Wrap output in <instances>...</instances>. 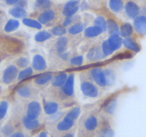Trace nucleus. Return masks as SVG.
Here are the masks:
<instances>
[{"instance_id": "nucleus-1", "label": "nucleus", "mask_w": 146, "mask_h": 137, "mask_svg": "<svg viewBox=\"0 0 146 137\" xmlns=\"http://www.w3.org/2000/svg\"><path fill=\"white\" fill-rule=\"evenodd\" d=\"M18 68L16 66L10 65L6 68L3 73L2 80L5 84H10L18 76Z\"/></svg>"}, {"instance_id": "nucleus-2", "label": "nucleus", "mask_w": 146, "mask_h": 137, "mask_svg": "<svg viewBox=\"0 0 146 137\" xmlns=\"http://www.w3.org/2000/svg\"><path fill=\"white\" fill-rule=\"evenodd\" d=\"M81 91L85 96L90 98H96L99 95L98 87L90 82H84L81 84Z\"/></svg>"}, {"instance_id": "nucleus-3", "label": "nucleus", "mask_w": 146, "mask_h": 137, "mask_svg": "<svg viewBox=\"0 0 146 137\" xmlns=\"http://www.w3.org/2000/svg\"><path fill=\"white\" fill-rule=\"evenodd\" d=\"M91 76L95 83L101 87L107 86L106 76L105 72L100 68H94L90 71Z\"/></svg>"}, {"instance_id": "nucleus-4", "label": "nucleus", "mask_w": 146, "mask_h": 137, "mask_svg": "<svg viewBox=\"0 0 146 137\" xmlns=\"http://www.w3.org/2000/svg\"><path fill=\"white\" fill-rule=\"evenodd\" d=\"M80 8V2L78 0H70L66 3L63 9V14L65 16H72L77 13Z\"/></svg>"}, {"instance_id": "nucleus-5", "label": "nucleus", "mask_w": 146, "mask_h": 137, "mask_svg": "<svg viewBox=\"0 0 146 137\" xmlns=\"http://www.w3.org/2000/svg\"><path fill=\"white\" fill-rule=\"evenodd\" d=\"M41 106L40 103L37 101L30 102L27 107V117L31 119H37L41 113Z\"/></svg>"}, {"instance_id": "nucleus-6", "label": "nucleus", "mask_w": 146, "mask_h": 137, "mask_svg": "<svg viewBox=\"0 0 146 137\" xmlns=\"http://www.w3.org/2000/svg\"><path fill=\"white\" fill-rule=\"evenodd\" d=\"M74 86H75V74H72L68 76L66 82L62 86V90L65 96H72L75 92Z\"/></svg>"}, {"instance_id": "nucleus-7", "label": "nucleus", "mask_w": 146, "mask_h": 137, "mask_svg": "<svg viewBox=\"0 0 146 137\" xmlns=\"http://www.w3.org/2000/svg\"><path fill=\"white\" fill-rule=\"evenodd\" d=\"M32 65L33 69L36 71H39V72L45 70L47 67L46 60L40 54H36V55L34 56Z\"/></svg>"}, {"instance_id": "nucleus-8", "label": "nucleus", "mask_w": 146, "mask_h": 137, "mask_svg": "<svg viewBox=\"0 0 146 137\" xmlns=\"http://www.w3.org/2000/svg\"><path fill=\"white\" fill-rule=\"evenodd\" d=\"M126 14L130 19H135L140 14V8L136 3L133 2H128L125 6Z\"/></svg>"}, {"instance_id": "nucleus-9", "label": "nucleus", "mask_w": 146, "mask_h": 137, "mask_svg": "<svg viewBox=\"0 0 146 137\" xmlns=\"http://www.w3.org/2000/svg\"><path fill=\"white\" fill-rule=\"evenodd\" d=\"M134 27L135 30L142 35L146 34V16H138L134 20Z\"/></svg>"}, {"instance_id": "nucleus-10", "label": "nucleus", "mask_w": 146, "mask_h": 137, "mask_svg": "<svg viewBox=\"0 0 146 137\" xmlns=\"http://www.w3.org/2000/svg\"><path fill=\"white\" fill-rule=\"evenodd\" d=\"M107 41L113 52L118 50L123 45V39L119 34L110 35L109 38L107 40Z\"/></svg>"}, {"instance_id": "nucleus-11", "label": "nucleus", "mask_w": 146, "mask_h": 137, "mask_svg": "<svg viewBox=\"0 0 146 137\" xmlns=\"http://www.w3.org/2000/svg\"><path fill=\"white\" fill-rule=\"evenodd\" d=\"M105 57L102 53V49L100 47H93L88 51L87 54V58L88 60L92 61H96L100 60Z\"/></svg>"}, {"instance_id": "nucleus-12", "label": "nucleus", "mask_w": 146, "mask_h": 137, "mask_svg": "<svg viewBox=\"0 0 146 137\" xmlns=\"http://www.w3.org/2000/svg\"><path fill=\"white\" fill-rule=\"evenodd\" d=\"M55 19V13L52 10H46L38 16V22L42 24H47Z\"/></svg>"}, {"instance_id": "nucleus-13", "label": "nucleus", "mask_w": 146, "mask_h": 137, "mask_svg": "<svg viewBox=\"0 0 146 137\" xmlns=\"http://www.w3.org/2000/svg\"><path fill=\"white\" fill-rule=\"evenodd\" d=\"M123 44L127 49L135 51V52H139L140 50L139 44L131 37L125 38V40H123Z\"/></svg>"}, {"instance_id": "nucleus-14", "label": "nucleus", "mask_w": 146, "mask_h": 137, "mask_svg": "<svg viewBox=\"0 0 146 137\" xmlns=\"http://www.w3.org/2000/svg\"><path fill=\"white\" fill-rule=\"evenodd\" d=\"M103 32V30L98 26H89L85 30V36L88 38H94L100 35Z\"/></svg>"}, {"instance_id": "nucleus-15", "label": "nucleus", "mask_w": 146, "mask_h": 137, "mask_svg": "<svg viewBox=\"0 0 146 137\" xmlns=\"http://www.w3.org/2000/svg\"><path fill=\"white\" fill-rule=\"evenodd\" d=\"M107 30L110 35L120 34V27L115 20L109 19L107 21Z\"/></svg>"}, {"instance_id": "nucleus-16", "label": "nucleus", "mask_w": 146, "mask_h": 137, "mask_svg": "<svg viewBox=\"0 0 146 137\" xmlns=\"http://www.w3.org/2000/svg\"><path fill=\"white\" fill-rule=\"evenodd\" d=\"M74 124H75V121H73V120L70 119L65 117L58 124V125H57V129L60 131H68V130H70L73 126Z\"/></svg>"}, {"instance_id": "nucleus-17", "label": "nucleus", "mask_w": 146, "mask_h": 137, "mask_svg": "<svg viewBox=\"0 0 146 137\" xmlns=\"http://www.w3.org/2000/svg\"><path fill=\"white\" fill-rule=\"evenodd\" d=\"M59 109V105L57 102L48 101L44 104V112L48 115H53L57 112Z\"/></svg>"}, {"instance_id": "nucleus-18", "label": "nucleus", "mask_w": 146, "mask_h": 137, "mask_svg": "<svg viewBox=\"0 0 146 137\" xmlns=\"http://www.w3.org/2000/svg\"><path fill=\"white\" fill-rule=\"evenodd\" d=\"M23 124L25 128L29 130L36 129L40 126V122L37 119L29 118L28 117H25L23 119Z\"/></svg>"}, {"instance_id": "nucleus-19", "label": "nucleus", "mask_w": 146, "mask_h": 137, "mask_svg": "<svg viewBox=\"0 0 146 137\" xmlns=\"http://www.w3.org/2000/svg\"><path fill=\"white\" fill-rule=\"evenodd\" d=\"M67 44H68V40L65 37H60V38L57 40V42L55 44V47L57 51L59 54L66 51L67 49Z\"/></svg>"}, {"instance_id": "nucleus-20", "label": "nucleus", "mask_w": 146, "mask_h": 137, "mask_svg": "<svg viewBox=\"0 0 146 137\" xmlns=\"http://www.w3.org/2000/svg\"><path fill=\"white\" fill-rule=\"evenodd\" d=\"M9 14L12 15L13 17L17 19H21V18H25L27 15V12H26L25 9L19 7H15L9 10Z\"/></svg>"}, {"instance_id": "nucleus-21", "label": "nucleus", "mask_w": 146, "mask_h": 137, "mask_svg": "<svg viewBox=\"0 0 146 137\" xmlns=\"http://www.w3.org/2000/svg\"><path fill=\"white\" fill-rule=\"evenodd\" d=\"M133 33V27L130 23H125L121 26L120 28V34L122 37L127 38Z\"/></svg>"}, {"instance_id": "nucleus-22", "label": "nucleus", "mask_w": 146, "mask_h": 137, "mask_svg": "<svg viewBox=\"0 0 146 137\" xmlns=\"http://www.w3.org/2000/svg\"><path fill=\"white\" fill-rule=\"evenodd\" d=\"M67 77H68V76H67V74H58L57 76H56L55 77H54V79H53L52 84V86H54V87H62V86L64 84L66 81H67Z\"/></svg>"}, {"instance_id": "nucleus-23", "label": "nucleus", "mask_w": 146, "mask_h": 137, "mask_svg": "<svg viewBox=\"0 0 146 137\" xmlns=\"http://www.w3.org/2000/svg\"><path fill=\"white\" fill-rule=\"evenodd\" d=\"M103 107H105V110L108 114H113L115 112L117 107V100L115 99H112L108 100L104 104Z\"/></svg>"}, {"instance_id": "nucleus-24", "label": "nucleus", "mask_w": 146, "mask_h": 137, "mask_svg": "<svg viewBox=\"0 0 146 137\" xmlns=\"http://www.w3.org/2000/svg\"><path fill=\"white\" fill-rule=\"evenodd\" d=\"M19 22L17 19H11L7 22L6 25L5 26V31L7 33H10V32H15L17 29L19 28Z\"/></svg>"}, {"instance_id": "nucleus-25", "label": "nucleus", "mask_w": 146, "mask_h": 137, "mask_svg": "<svg viewBox=\"0 0 146 137\" xmlns=\"http://www.w3.org/2000/svg\"><path fill=\"white\" fill-rule=\"evenodd\" d=\"M98 125V119H97V117H94V116H92V117L87 119L85 122V127L86 128L87 130L90 131H92L96 129Z\"/></svg>"}, {"instance_id": "nucleus-26", "label": "nucleus", "mask_w": 146, "mask_h": 137, "mask_svg": "<svg viewBox=\"0 0 146 137\" xmlns=\"http://www.w3.org/2000/svg\"><path fill=\"white\" fill-rule=\"evenodd\" d=\"M53 79V74L51 73L45 74L41 75V76H38L37 78H36L35 80V83L38 85H44L46 84H47L48 82H50V81L52 80Z\"/></svg>"}, {"instance_id": "nucleus-27", "label": "nucleus", "mask_w": 146, "mask_h": 137, "mask_svg": "<svg viewBox=\"0 0 146 137\" xmlns=\"http://www.w3.org/2000/svg\"><path fill=\"white\" fill-rule=\"evenodd\" d=\"M52 37V34L47 31H41L35 36V40L37 42H44Z\"/></svg>"}, {"instance_id": "nucleus-28", "label": "nucleus", "mask_w": 146, "mask_h": 137, "mask_svg": "<svg viewBox=\"0 0 146 137\" xmlns=\"http://www.w3.org/2000/svg\"><path fill=\"white\" fill-rule=\"evenodd\" d=\"M109 6L113 12H119L123 9L124 5L122 0H110Z\"/></svg>"}, {"instance_id": "nucleus-29", "label": "nucleus", "mask_w": 146, "mask_h": 137, "mask_svg": "<svg viewBox=\"0 0 146 137\" xmlns=\"http://www.w3.org/2000/svg\"><path fill=\"white\" fill-rule=\"evenodd\" d=\"M22 23L27 26L36 29H41L42 27V24H40L38 21L35 20V19H29V18H24L22 20Z\"/></svg>"}, {"instance_id": "nucleus-30", "label": "nucleus", "mask_w": 146, "mask_h": 137, "mask_svg": "<svg viewBox=\"0 0 146 137\" xmlns=\"http://www.w3.org/2000/svg\"><path fill=\"white\" fill-rule=\"evenodd\" d=\"M84 30H85V25L82 23H77L75 24H73L69 29L68 32L72 35H75V34L81 33Z\"/></svg>"}, {"instance_id": "nucleus-31", "label": "nucleus", "mask_w": 146, "mask_h": 137, "mask_svg": "<svg viewBox=\"0 0 146 137\" xmlns=\"http://www.w3.org/2000/svg\"><path fill=\"white\" fill-rule=\"evenodd\" d=\"M104 72H105V76H106L107 86H111L115 82V74L112 69H106Z\"/></svg>"}, {"instance_id": "nucleus-32", "label": "nucleus", "mask_w": 146, "mask_h": 137, "mask_svg": "<svg viewBox=\"0 0 146 137\" xmlns=\"http://www.w3.org/2000/svg\"><path fill=\"white\" fill-rule=\"evenodd\" d=\"M32 74H33V68L32 67H27L18 74L17 77L19 80H23V79L31 76Z\"/></svg>"}, {"instance_id": "nucleus-33", "label": "nucleus", "mask_w": 146, "mask_h": 137, "mask_svg": "<svg viewBox=\"0 0 146 137\" xmlns=\"http://www.w3.org/2000/svg\"><path fill=\"white\" fill-rule=\"evenodd\" d=\"M18 94L23 98H28L32 95V90L30 88L27 86H20L17 91Z\"/></svg>"}, {"instance_id": "nucleus-34", "label": "nucleus", "mask_w": 146, "mask_h": 137, "mask_svg": "<svg viewBox=\"0 0 146 137\" xmlns=\"http://www.w3.org/2000/svg\"><path fill=\"white\" fill-rule=\"evenodd\" d=\"M80 107H75V108L72 109L66 115V117L73 120V121H75V120L79 117V116L80 115Z\"/></svg>"}, {"instance_id": "nucleus-35", "label": "nucleus", "mask_w": 146, "mask_h": 137, "mask_svg": "<svg viewBox=\"0 0 146 137\" xmlns=\"http://www.w3.org/2000/svg\"><path fill=\"white\" fill-rule=\"evenodd\" d=\"M67 32V29L62 26H56L52 29V34L57 37H62Z\"/></svg>"}, {"instance_id": "nucleus-36", "label": "nucleus", "mask_w": 146, "mask_h": 137, "mask_svg": "<svg viewBox=\"0 0 146 137\" xmlns=\"http://www.w3.org/2000/svg\"><path fill=\"white\" fill-rule=\"evenodd\" d=\"M51 6L50 0H36V7L39 9H47Z\"/></svg>"}, {"instance_id": "nucleus-37", "label": "nucleus", "mask_w": 146, "mask_h": 137, "mask_svg": "<svg viewBox=\"0 0 146 137\" xmlns=\"http://www.w3.org/2000/svg\"><path fill=\"white\" fill-rule=\"evenodd\" d=\"M8 107H9V104L6 101H2L0 103V119H2L6 116L7 112Z\"/></svg>"}, {"instance_id": "nucleus-38", "label": "nucleus", "mask_w": 146, "mask_h": 137, "mask_svg": "<svg viewBox=\"0 0 146 137\" xmlns=\"http://www.w3.org/2000/svg\"><path fill=\"white\" fill-rule=\"evenodd\" d=\"M95 26H98L100 27L103 30V32H105L107 30V21L104 19L102 16H98L95 20Z\"/></svg>"}, {"instance_id": "nucleus-39", "label": "nucleus", "mask_w": 146, "mask_h": 137, "mask_svg": "<svg viewBox=\"0 0 146 137\" xmlns=\"http://www.w3.org/2000/svg\"><path fill=\"white\" fill-rule=\"evenodd\" d=\"M101 49H102V53H103L105 57H108V56L111 55L112 54H113V51H112V49H110V46H109V44H108V41H107V40H105V41L102 43V48Z\"/></svg>"}, {"instance_id": "nucleus-40", "label": "nucleus", "mask_w": 146, "mask_h": 137, "mask_svg": "<svg viewBox=\"0 0 146 137\" xmlns=\"http://www.w3.org/2000/svg\"><path fill=\"white\" fill-rule=\"evenodd\" d=\"M29 63H30V61H29V58L25 57H20L17 61V64L20 68H27L29 66Z\"/></svg>"}, {"instance_id": "nucleus-41", "label": "nucleus", "mask_w": 146, "mask_h": 137, "mask_svg": "<svg viewBox=\"0 0 146 137\" xmlns=\"http://www.w3.org/2000/svg\"><path fill=\"white\" fill-rule=\"evenodd\" d=\"M83 56H76L70 59V64L73 66H81L83 64Z\"/></svg>"}, {"instance_id": "nucleus-42", "label": "nucleus", "mask_w": 146, "mask_h": 137, "mask_svg": "<svg viewBox=\"0 0 146 137\" xmlns=\"http://www.w3.org/2000/svg\"><path fill=\"white\" fill-rule=\"evenodd\" d=\"M102 132L104 136L105 137H113L114 136V132L113 130L110 128L109 126L104 127L103 129L102 130Z\"/></svg>"}, {"instance_id": "nucleus-43", "label": "nucleus", "mask_w": 146, "mask_h": 137, "mask_svg": "<svg viewBox=\"0 0 146 137\" xmlns=\"http://www.w3.org/2000/svg\"><path fill=\"white\" fill-rule=\"evenodd\" d=\"M13 131H14V128L11 125H6L5 127H4L3 129H2V132H3V134H5L6 136H8L11 135V134L13 133Z\"/></svg>"}, {"instance_id": "nucleus-44", "label": "nucleus", "mask_w": 146, "mask_h": 137, "mask_svg": "<svg viewBox=\"0 0 146 137\" xmlns=\"http://www.w3.org/2000/svg\"><path fill=\"white\" fill-rule=\"evenodd\" d=\"M133 55H132L129 52H125V53H121V54H118L117 56H116L115 59H130L132 58Z\"/></svg>"}, {"instance_id": "nucleus-45", "label": "nucleus", "mask_w": 146, "mask_h": 137, "mask_svg": "<svg viewBox=\"0 0 146 137\" xmlns=\"http://www.w3.org/2000/svg\"><path fill=\"white\" fill-rule=\"evenodd\" d=\"M16 5H17V7H22L25 9V7H27V2L26 0H19Z\"/></svg>"}, {"instance_id": "nucleus-46", "label": "nucleus", "mask_w": 146, "mask_h": 137, "mask_svg": "<svg viewBox=\"0 0 146 137\" xmlns=\"http://www.w3.org/2000/svg\"><path fill=\"white\" fill-rule=\"evenodd\" d=\"M72 21H73L72 16H67L65 19V20L64 21L63 25H64V26H69L70 24H71L72 22Z\"/></svg>"}, {"instance_id": "nucleus-47", "label": "nucleus", "mask_w": 146, "mask_h": 137, "mask_svg": "<svg viewBox=\"0 0 146 137\" xmlns=\"http://www.w3.org/2000/svg\"><path fill=\"white\" fill-rule=\"evenodd\" d=\"M6 1V3L8 5H16L19 0H5Z\"/></svg>"}, {"instance_id": "nucleus-48", "label": "nucleus", "mask_w": 146, "mask_h": 137, "mask_svg": "<svg viewBox=\"0 0 146 137\" xmlns=\"http://www.w3.org/2000/svg\"><path fill=\"white\" fill-rule=\"evenodd\" d=\"M11 137H25V134L22 132H16L12 134Z\"/></svg>"}, {"instance_id": "nucleus-49", "label": "nucleus", "mask_w": 146, "mask_h": 137, "mask_svg": "<svg viewBox=\"0 0 146 137\" xmlns=\"http://www.w3.org/2000/svg\"><path fill=\"white\" fill-rule=\"evenodd\" d=\"M39 137H47V133L44 132V131H42V132L40 133V136H39Z\"/></svg>"}, {"instance_id": "nucleus-50", "label": "nucleus", "mask_w": 146, "mask_h": 137, "mask_svg": "<svg viewBox=\"0 0 146 137\" xmlns=\"http://www.w3.org/2000/svg\"><path fill=\"white\" fill-rule=\"evenodd\" d=\"M64 137H74V135L72 134H67L65 136H64Z\"/></svg>"}, {"instance_id": "nucleus-51", "label": "nucleus", "mask_w": 146, "mask_h": 137, "mask_svg": "<svg viewBox=\"0 0 146 137\" xmlns=\"http://www.w3.org/2000/svg\"><path fill=\"white\" fill-rule=\"evenodd\" d=\"M0 63H1V59H0Z\"/></svg>"}, {"instance_id": "nucleus-52", "label": "nucleus", "mask_w": 146, "mask_h": 137, "mask_svg": "<svg viewBox=\"0 0 146 137\" xmlns=\"http://www.w3.org/2000/svg\"><path fill=\"white\" fill-rule=\"evenodd\" d=\"M100 137H105V136H100Z\"/></svg>"}]
</instances>
